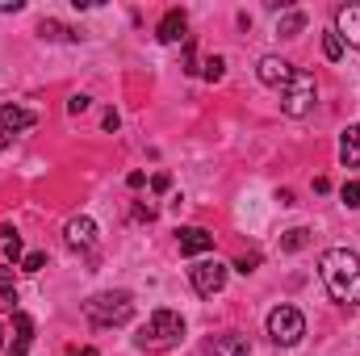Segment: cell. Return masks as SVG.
Returning a JSON list of instances; mask_svg holds the SVG:
<instances>
[{"label": "cell", "instance_id": "29", "mask_svg": "<svg viewBox=\"0 0 360 356\" xmlns=\"http://www.w3.org/2000/svg\"><path fill=\"white\" fill-rule=\"evenodd\" d=\"M0 13H21V0H0Z\"/></svg>", "mask_w": 360, "mask_h": 356}, {"label": "cell", "instance_id": "30", "mask_svg": "<svg viewBox=\"0 0 360 356\" xmlns=\"http://www.w3.org/2000/svg\"><path fill=\"white\" fill-rule=\"evenodd\" d=\"M4 147H8V134H4V130H0V151H4Z\"/></svg>", "mask_w": 360, "mask_h": 356}, {"label": "cell", "instance_id": "16", "mask_svg": "<svg viewBox=\"0 0 360 356\" xmlns=\"http://www.w3.org/2000/svg\"><path fill=\"white\" fill-rule=\"evenodd\" d=\"M302 30H306V13H302V8H293V13H285V17L276 21V34H281V38H297Z\"/></svg>", "mask_w": 360, "mask_h": 356}, {"label": "cell", "instance_id": "15", "mask_svg": "<svg viewBox=\"0 0 360 356\" xmlns=\"http://www.w3.org/2000/svg\"><path fill=\"white\" fill-rule=\"evenodd\" d=\"M340 160H344L348 168H360V122L340 134Z\"/></svg>", "mask_w": 360, "mask_h": 356}, {"label": "cell", "instance_id": "21", "mask_svg": "<svg viewBox=\"0 0 360 356\" xmlns=\"http://www.w3.org/2000/svg\"><path fill=\"white\" fill-rule=\"evenodd\" d=\"M340 197H344V205H348V210H356V205H360V180H348V184L340 189Z\"/></svg>", "mask_w": 360, "mask_h": 356}, {"label": "cell", "instance_id": "3", "mask_svg": "<svg viewBox=\"0 0 360 356\" xmlns=\"http://www.w3.org/2000/svg\"><path fill=\"white\" fill-rule=\"evenodd\" d=\"M84 319H89L96 331H109V327H126L134 319V298L126 289H109V293H96L84 302Z\"/></svg>", "mask_w": 360, "mask_h": 356}, {"label": "cell", "instance_id": "14", "mask_svg": "<svg viewBox=\"0 0 360 356\" xmlns=\"http://www.w3.org/2000/svg\"><path fill=\"white\" fill-rule=\"evenodd\" d=\"M205 348H210V356H248V352H252V348H248V336H235V331L214 336Z\"/></svg>", "mask_w": 360, "mask_h": 356}, {"label": "cell", "instance_id": "10", "mask_svg": "<svg viewBox=\"0 0 360 356\" xmlns=\"http://www.w3.org/2000/svg\"><path fill=\"white\" fill-rule=\"evenodd\" d=\"M256 76H260V84L281 89V84L293 76V63H289V59H281V55H264V59H260V68H256Z\"/></svg>", "mask_w": 360, "mask_h": 356}, {"label": "cell", "instance_id": "24", "mask_svg": "<svg viewBox=\"0 0 360 356\" xmlns=\"http://www.w3.org/2000/svg\"><path fill=\"white\" fill-rule=\"evenodd\" d=\"M92 101L89 96H84V92H76V96H72V101H68V113H84V109H89Z\"/></svg>", "mask_w": 360, "mask_h": 356}, {"label": "cell", "instance_id": "12", "mask_svg": "<svg viewBox=\"0 0 360 356\" xmlns=\"http://www.w3.org/2000/svg\"><path fill=\"white\" fill-rule=\"evenodd\" d=\"M184 30H188L184 8H168V13H164V21H160V30H155V38H160V42H180V38H188Z\"/></svg>", "mask_w": 360, "mask_h": 356}, {"label": "cell", "instance_id": "5", "mask_svg": "<svg viewBox=\"0 0 360 356\" xmlns=\"http://www.w3.org/2000/svg\"><path fill=\"white\" fill-rule=\"evenodd\" d=\"M269 336H272V344H281V348L302 344V336H306L302 310H297V306H276V310L269 314Z\"/></svg>", "mask_w": 360, "mask_h": 356}, {"label": "cell", "instance_id": "11", "mask_svg": "<svg viewBox=\"0 0 360 356\" xmlns=\"http://www.w3.org/2000/svg\"><path fill=\"white\" fill-rule=\"evenodd\" d=\"M30 344H34V319H30L25 310H17V314H13V340H8V356H25V352H30Z\"/></svg>", "mask_w": 360, "mask_h": 356}, {"label": "cell", "instance_id": "13", "mask_svg": "<svg viewBox=\"0 0 360 356\" xmlns=\"http://www.w3.org/2000/svg\"><path fill=\"white\" fill-rule=\"evenodd\" d=\"M34 122H38V117H34L30 109H21V105H4V109H0V130H4V134H21V130H30Z\"/></svg>", "mask_w": 360, "mask_h": 356}, {"label": "cell", "instance_id": "25", "mask_svg": "<svg viewBox=\"0 0 360 356\" xmlns=\"http://www.w3.org/2000/svg\"><path fill=\"white\" fill-rule=\"evenodd\" d=\"M168 184H172L168 172H155V177H151V189H155V193H168Z\"/></svg>", "mask_w": 360, "mask_h": 356}, {"label": "cell", "instance_id": "23", "mask_svg": "<svg viewBox=\"0 0 360 356\" xmlns=\"http://www.w3.org/2000/svg\"><path fill=\"white\" fill-rule=\"evenodd\" d=\"M21 268H25V272H42V268H46V252H30V256L21 260Z\"/></svg>", "mask_w": 360, "mask_h": 356}, {"label": "cell", "instance_id": "17", "mask_svg": "<svg viewBox=\"0 0 360 356\" xmlns=\"http://www.w3.org/2000/svg\"><path fill=\"white\" fill-rule=\"evenodd\" d=\"M306 239H310V231H306V227H293V231L281 235V252H302Z\"/></svg>", "mask_w": 360, "mask_h": 356}, {"label": "cell", "instance_id": "31", "mask_svg": "<svg viewBox=\"0 0 360 356\" xmlns=\"http://www.w3.org/2000/svg\"><path fill=\"white\" fill-rule=\"evenodd\" d=\"M80 356H96V348H80Z\"/></svg>", "mask_w": 360, "mask_h": 356}, {"label": "cell", "instance_id": "7", "mask_svg": "<svg viewBox=\"0 0 360 356\" xmlns=\"http://www.w3.org/2000/svg\"><path fill=\"white\" fill-rule=\"evenodd\" d=\"M21 260H25V256H21V235H17V227L0 222V285L13 281V268L21 265Z\"/></svg>", "mask_w": 360, "mask_h": 356}, {"label": "cell", "instance_id": "22", "mask_svg": "<svg viewBox=\"0 0 360 356\" xmlns=\"http://www.w3.org/2000/svg\"><path fill=\"white\" fill-rule=\"evenodd\" d=\"M0 310L17 314V289H13V285H0Z\"/></svg>", "mask_w": 360, "mask_h": 356}, {"label": "cell", "instance_id": "20", "mask_svg": "<svg viewBox=\"0 0 360 356\" xmlns=\"http://www.w3.org/2000/svg\"><path fill=\"white\" fill-rule=\"evenodd\" d=\"M38 34H42V38H72V42L80 38L76 30H68V25H59V21H42V25H38Z\"/></svg>", "mask_w": 360, "mask_h": 356}, {"label": "cell", "instance_id": "2", "mask_svg": "<svg viewBox=\"0 0 360 356\" xmlns=\"http://www.w3.org/2000/svg\"><path fill=\"white\" fill-rule=\"evenodd\" d=\"M180 340H184V319L176 310H155L134 336V344L143 352H172V348H180Z\"/></svg>", "mask_w": 360, "mask_h": 356}, {"label": "cell", "instance_id": "8", "mask_svg": "<svg viewBox=\"0 0 360 356\" xmlns=\"http://www.w3.org/2000/svg\"><path fill=\"white\" fill-rule=\"evenodd\" d=\"M176 243H180V256H205V252H214V235L205 227H180Z\"/></svg>", "mask_w": 360, "mask_h": 356}, {"label": "cell", "instance_id": "19", "mask_svg": "<svg viewBox=\"0 0 360 356\" xmlns=\"http://www.w3.org/2000/svg\"><path fill=\"white\" fill-rule=\"evenodd\" d=\"M201 76H205L210 84H218V80L226 76V59H222V55H210V59L201 63Z\"/></svg>", "mask_w": 360, "mask_h": 356}, {"label": "cell", "instance_id": "18", "mask_svg": "<svg viewBox=\"0 0 360 356\" xmlns=\"http://www.w3.org/2000/svg\"><path fill=\"white\" fill-rule=\"evenodd\" d=\"M323 55L335 63V59H344V38H340V30H327L323 34Z\"/></svg>", "mask_w": 360, "mask_h": 356}, {"label": "cell", "instance_id": "1", "mask_svg": "<svg viewBox=\"0 0 360 356\" xmlns=\"http://www.w3.org/2000/svg\"><path fill=\"white\" fill-rule=\"evenodd\" d=\"M319 276L340 306H360V256L348 248H327L319 256Z\"/></svg>", "mask_w": 360, "mask_h": 356}, {"label": "cell", "instance_id": "28", "mask_svg": "<svg viewBox=\"0 0 360 356\" xmlns=\"http://www.w3.org/2000/svg\"><path fill=\"white\" fill-rule=\"evenodd\" d=\"M126 184H130V189H143V184H147V177H143V172H130V177H126Z\"/></svg>", "mask_w": 360, "mask_h": 356}, {"label": "cell", "instance_id": "6", "mask_svg": "<svg viewBox=\"0 0 360 356\" xmlns=\"http://www.w3.org/2000/svg\"><path fill=\"white\" fill-rule=\"evenodd\" d=\"M188 281H193V289H197L201 298H214V293L226 289V265H218V260H197V265L188 268Z\"/></svg>", "mask_w": 360, "mask_h": 356}, {"label": "cell", "instance_id": "27", "mask_svg": "<svg viewBox=\"0 0 360 356\" xmlns=\"http://www.w3.org/2000/svg\"><path fill=\"white\" fill-rule=\"evenodd\" d=\"M122 126V117H117V109H105V130H117Z\"/></svg>", "mask_w": 360, "mask_h": 356}, {"label": "cell", "instance_id": "9", "mask_svg": "<svg viewBox=\"0 0 360 356\" xmlns=\"http://www.w3.org/2000/svg\"><path fill=\"white\" fill-rule=\"evenodd\" d=\"M63 235H68V248L89 252L92 243H96V222H92L89 214H80V218H72V222L63 227Z\"/></svg>", "mask_w": 360, "mask_h": 356}, {"label": "cell", "instance_id": "4", "mask_svg": "<svg viewBox=\"0 0 360 356\" xmlns=\"http://www.w3.org/2000/svg\"><path fill=\"white\" fill-rule=\"evenodd\" d=\"M276 92H281V113H289V117H306V113L314 109L319 84H314V76H310V72L293 68V76H289Z\"/></svg>", "mask_w": 360, "mask_h": 356}, {"label": "cell", "instance_id": "32", "mask_svg": "<svg viewBox=\"0 0 360 356\" xmlns=\"http://www.w3.org/2000/svg\"><path fill=\"white\" fill-rule=\"evenodd\" d=\"M4 348H8V344H4V331H0V352H4Z\"/></svg>", "mask_w": 360, "mask_h": 356}, {"label": "cell", "instance_id": "26", "mask_svg": "<svg viewBox=\"0 0 360 356\" xmlns=\"http://www.w3.org/2000/svg\"><path fill=\"white\" fill-rule=\"evenodd\" d=\"M256 265H260V256H239V260H235V268H239V272H252Z\"/></svg>", "mask_w": 360, "mask_h": 356}]
</instances>
